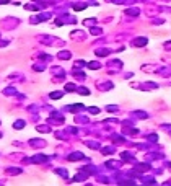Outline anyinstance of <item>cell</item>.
<instances>
[{"label":"cell","mask_w":171,"mask_h":186,"mask_svg":"<svg viewBox=\"0 0 171 186\" xmlns=\"http://www.w3.org/2000/svg\"><path fill=\"white\" fill-rule=\"evenodd\" d=\"M73 88H75V85H73V83H67L65 85V90H69V91H73Z\"/></svg>","instance_id":"9c48e42d"},{"label":"cell","mask_w":171,"mask_h":186,"mask_svg":"<svg viewBox=\"0 0 171 186\" xmlns=\"http://www.w3.org/2000/svg\"><path fill=\"white\" fill-rule=\"evenodd\" d=\"M126 13H127V15H135V16H137V15H139V8H129Z\"/></svg>","instance_id":"3957f363"},{"label":"cell","mask_w":171,"mask_h":186,"mask_svg":"<svg viewBox=\"0 0 171 186\" xmlns=\"http://www.w3.org/2000/svg\"><path fill=\"white\" fill-rule=\"evenodd\" d=\"M78 93H80V95H88L90 91H88L87 88H83V86H82V88H78Z\"/></svg>","instance_id":"ba28073f"},{"label":"cell","mask_w":171,"mask_h":186,"mask_svg":"<svg viewBox=\"0 0 171 186\" xmlns=\"http://www.w3.org/2000/svg\"><path fill=\"white\" fill-rule=\"evenodd\" d=\"M60 96H62V93H60V91H54V93H51V98H52V100H56V98L59 100Z\"/></svg>","instance_id":"277c9868"},{"label":"cell","mask_w":171,"mask_h":186,"mask_svg":"<svg viewBox=\"0 0 171 186\" xmlns=\"http://www.w3.org/2000/svg\"><path fill=\"white\" fill-rule=\"evenodd\" d=\"M13 126L18 129V127H24V121H16L15 124H13Z\"/></svg>","instance_id":"52a82bcc"},{"label":"cell","mask_w":171,"mask_h":186,"mask_svg":"<svg viewBox=\"0 0 171 186\" xmlns=\"http://www.w3.org/2000/svg\"><path fill=\"white\" fill-rule=\"evenodd\" d=\"M91 33H93V34H98V33H101V29H100V28H93V29H91Z\"/></svg>","instance_id":"7c38bea8"},{"label":"cell","mask_w":171,"mask_h":186,"mask_svg":"<svg viewBox=\"0 0 171 186\" xmlns=\"http://www.w3.org/2000/svg\"><path fill=\"white\" fill-rule=\"evenodd\" d=\"M88 67L90 69H100V62H90Z\"/></svg>","instance_id":"5b68a950"},{"label":"cell","mask_w":171,"mask_h":186,"mask_svg":"<svg viewBox=\"0 0 171 186\" xmlns=\"http://www.w3.org/2000/svg\"><path fill=\"white\" fill-rule=\"evenodd\" d=\"M106 109H108V111H116V109H117V106H108Z\"/></svg>","instance_id":"4fadbf2b"},{"label":"cell","mask_w":171,"mask_h":186,"mask_svg":"<svg viewBox=\"0 0 171 186\" xmlns=\"http://www.w3.org/2000/svg\"><path fill=\"white\" fill-rule=\"evenodd\" d=\"M90 113H91V114H98V113H100V109L95 108V106H91V108H90Z\"/></svg>","instance_id":"30bf717a"},{"label":"cell","mask_w":171,"mask_h":186,"mask_svg":"<svg viewBox=\"0 0 171 186\" xmlns=\"http://www.w3.org/2000/svg\"><path fill=\"white\" fill-rule=\"evenodd\" d=\"M69 158H70V160H80V158H83V155H82L80 152H75L73 155H70Z\"/></svg>","instance_id":"7a4b0ae2"},{"label":"cell","mask_w":171,"mask_h":186,"mask_svg":"<svg viewBox=\"0 0 171 186\" xmlns=\"http://www.w3.org/2000/svg\"><path fill=\"white\" fill-rule=\"evenodd\" d=\"M148 39L147 38H139V39H134V46H145Z\"/></svg>","instance_id":"6da1fadb"},{"label":"cell","mask_w":171,"mask_h":186,"mask_svg":"<svg viewBox=\"0 0 171 186\" xmlns=\"http://www.w3.org/2000/svg\"><path fill=\"white\" fill-rule=\"evenodd\" d=\"M59 57L60 59H69L70 57V52H59Z\"/></svg>","instance_id":"8992f818"},{"label":"cell","mask_w":171,"mask_h":186,"mask_svg":"<svg viewBox=\"0 0 171 186\" xmlns=\"http://www.w3.org/2000/svg\"><path fill=\"white\" fill-rule=\"evenodd\" d=\"M73 8H75V10H83V8H85V5H83V3H78V5H75Z\"/></svg>","instance_id":"8fae6325"}]
</instances>
